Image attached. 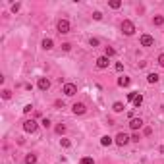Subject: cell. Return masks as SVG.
<instances>
[{
  "mask_svg": "<svg viewBox=\"0 0 164 164\" xmlns=\"http://www.w3.org/2000/svg\"><path fill=\"white\" fill-rule=\"evenodd\" d=\"M114 54H116V50H114L112 46H106L104 48V56H108V58H110V56H114Z\"/></svg>",
  "mask_w": 164,
  "mask_h": 164,
  "instance_id": "18",
  "label": "cell"
},
{
  "mask_svg": "<svg viewBox=\"0 0 164 164\" xmlns=\"http://www.w3.org/2000/svg\"><path fill=\"white\" fill-rule=\"evenodd\" d=\"M52 45H54V42H52V39H45V41H42V48H45V50H50V48H52Z\"/></svg>",
  "mask_w": 164,
  "mask_h": 164,
  "instance_id": "16",
  "label": "cell"
},
{
  "mask_svg": "<svg viewBox=\"0 0 164 164\" xmlns=\"http://www.w3.org/2000/svg\"><path fill=\"white\" fill-rule=\"evenodd\" d=\"M19 8H21V4H12V12H14V14H16Z\"/></svg>",
  "mask_w": 164,
  "mask_h": 164,
  "instance_id": "32",
  "label": "cell"
},
{
  "mask_svg": "<svg viewBox=\"0 0 164 164\" xmlns=\"http://www.w3.org/2000/svg\"><path fill=\"white\" fill-rule=\"evenodd\" d=\"M72 110H74V114H75V116H81V114H85L87 106H85L83 102H75V104L72 106Z\"/></svg>",
  "mask_w": 164,
  "mask_h": 164,
  "instance_id": "6",
  "label": "cell"
},
{
  "mask_svg": "<svg viewBox=\"0 0 164 164\" xmlns=\"http://www.w3.org/2000/svg\"><path fill=\"white\" fill-rule=\"evenodd\" d=\"M37 162V154H33V153H29L25 156V164H35Z\"/></svg>",
  "mask_w": 164,
  "mask_h": 164,
  "instance_id": "15",
  "label": "cell"
},
{
  "mask_svg": "<svg viewBox=\"0 0 164 164\" xmlns=\"http://www.w3.org/2000/svg\"><path fill=\"white\" fill-rule=\"evenodd\" d=\"M130 83H131V79H130L127 75H122V77L118 79V85H120V87H127Z\"/></svg>",
  "mask_w": 164,
  "mask_h": 164,
  "instance_id": "12",
  "label": "cell"
},
{
  "mask_svg": "<svg viewBox=\"0 0 164 164\" xmlns=\"http://www.w3.org/2000/svg\"><path fill=\"white\" fill-rule=\"evenodd\" d=\"M143 133H145V135H151V133H153V130H151V127H145Z\"/></svg>",
  "mask_w": 164,
  "mask_h": 164,
  "instance_id": "36",
  "label": "cell"
},
{
  "mask_svg": "<svg viewBox=\"0 0 164 164\" xmlns=\"http://www.w3.org/2000/svg\"><path fill=\"white\" fill-rule=\"evenodd\" d=\"M23 131L35 133V131H37V122H35V120H25V122H23Z\"/></svg>",
  "mask_w": 164,
  "mask_h": 164,
  "instance_id": "4",
  "label": "cell"
},
{
  "mask_svg": "<svg viewBox=\"0 0 164 164\" xmlns=\"http://www.w3.org/2000/svg\"><path fill=\"white\" fill-rule=\"evenodd\" d=\"M93 18H95L97 21H101V19H102V14H101V12H95V14H93Z\"/></svg>",
  "mask_w": 164,
  "mask_h": 164,
  "instance_id": "28",
  "label": "cell"
},
{
  "mask_svg": "<svg viewBox=\"0 0 164 164\" xmlns=\"http://www.w3.org/2000/svg\"><path fill=\"white\" fill-rule=\"evenodd\" d=\"M135 97H137V93H127V101H135Z\"/></svg>",
  "mask_w": 164,
  "mask_h": 164,
  "instance_id": "26",
  "label": "cell"
},
{
  "mask_svg": "<svg viewBox=\"0 0 164 164\" xmlns=\"http://www.w3.org/2000/svg\"><path fill=\"white\" fill-rule=\"evenodd\" d=\"M158 64H160V66H162V68H164V52H162V54H160V56H158Z\"/></svg>",
  "mask_w": 164,
  "mask_h": 164,
  "instance_id": "35",
  "label": "cell"
},
{
  "mask_svg": "<svg viewBox=\"0 0 164 164\" xmlns=\"http://www.w3.org/2000/svg\"><path fill=\"white\" fill-rule=\"evenodd\" d=\"M31 110H33L31 104H25V106H23V114H31Z\"/></svg>",
  "mask_w": 164,
  "mask_h": 164,
  "instance_id": "25",
  "label": "cell"
},
{
  "mask_svg": "<svg viewBox=\"0 0 164 164\" xmlns=\"http://www.w3.org/2000/svg\"><path fill=\"white\" fill-rule=\"evenodd\" d=\"M54 106H56V108H64V101H60V98L54 101Z\"/></svg>",
  "mask_w": 164,
  "mask_h": 164,
  "instance_id": "27",
  "label": "cell"
},
{
  "mask_svg": "<svg viewBox=\"0 0 164 164\" xmlns=\"http://www.w3.org/2000/svg\"><path fill=\"white\" fill-rule=\"evenodd\" d=\"M79 164H95V160H93L91 156H83V158H81V162H79Z\"/></svg>",
  "mask_w": 164,
  "mask_h": 164,
  "instance_id": "22",
  "label": "cell"
},
{
  "mask_svg": "<svg viewBox=\"0 0 164 164\" xmlns=\"http://www.w3.org/2000/svg\"><path fill=\"white\" fill-rule=\"evenodd\" d=\"M89 45H91V46H98V39H91Z\"/></svg>",
  "mask_w": 164,
  "mask_h": 164,
  "instance_id": "33",
  "label": "cell"
},
{
  "mask_svg": "<svg viewBox=\"0 0 164 164\" xmlns=\"http://www.w3.org/2000/svg\"><path fill=\"white\" fill-rule=\"evenodd\" d=\"M158 79H160V75H158V74H154V72L147 75V81H149V83H156Z\"/></svg>",
  "mask_w": 164,
  "mask_h": 164,
  "instance_id": "14",
  "label": "cell"
},
{
  "mask_svg": "<svg viewBox=\"0 0 164 164\" xmlns=\"http://www.w3.org/2000/svg\"><path fill=\"white\" fill-rule=\"evenodd\" d=\"M42 126H45V127H50V120H48V118H42V122H41Z\"/></svg>",
  "mask_w": 164,
  "mask_h": 164,
  "instance_id": "29",
  "label": "cell"
},
{
  "mask_svg": "<svg viewBox=\"0 0 164 164\" xmlns=\"http://www.w3.org/2000/svg\"><path fill=\"white\" fill-rule=\"evenodd\" d=\"M120 6H122V2H120V0H110V8H114V10H118Z\"/></svg>",
  "mask_w": 164,
  "mask_h": 164,
  "instance_id": "21",
  "label": "cell"
},
{
  "mask_svg": "<svg viewBox=\"0 0 164 164\" xmlns=\"http://www.w3.org/2000/svg\"><path fill=\"white\" fill-rule=\"evenodd\" d=\"M2 98H4V101L12 98V91H10V89H4V91H2Z\"/></svg>",
  "mask_w": 164,
  "mask_h": 164,
  "instance_id": "20",
  "label": "cell"
},
{
  "mask_svg": "<svg viewBox=\"0 0 164 164\" xmlns=\"http://www.w3.org/2000/svg\"><path fill=\"white\" fill-rule=\"evenodd\" d=\"M114 68H116V72H122V70H124V64H122V62H118Z\"/></svg>",
  "mask_w": 164,
  "mask_h": 164,
  "instance_id": "31",
  "label": "cell"
},
{
  "mask_svg": "<svg viewBox=\"0 0 164 164\" xmlns=\"http://www.w3.org/2000/svg\"><path fill=\"white\" fill-rule=\"evenodd\" d=\"M62 93L66 97H74L75 93H77V85H74V83H66L64 85V89H62Z\"/></svg>",
  "mask_w": 164,
  "mask_h": 164,
  "instance_id": "3",
  "label": "cell"
},
{
  "mask_svg": "<svg viewBox=\"0 0 164 164\" xmlns=\"http://www.w3.org/2000/svg\"><path fill=\"white\" fill-rule=\"evenodd\" d=\"M60 145H62L64 149H70V147H72V143H70V139H62V141H60Z\"/></svg>",
  "mask_w": 164,
  "mask_h": 164,
  "instance_id": "24",
  "label": "cell"
},
{
  "mask_svg": "<svg viewBox=\"0 0 164 164\" xmlns=\"http://www.w3.org/2000/svg\"><path fill=\"white\" fill-rule=\"evenodd\" d=\"M114 143V139L110 137V135H102V137H101V145L102 147H110Z\"/></svg>",
  "mask_w": 164,
  "mask_h": 164,
  "instance_id": "11",
  "label": "cell"
},
{
  "mask_svg": "<svg viewBox=\"0 0 164 164\" xmlns=\"http://www.w3.org/2000/svg\"><path fill=\"white\" fill-rule=\"evenodd\" d=\"M130 127H131L133 131H135V130H139V127H143V120H141V118H131Z\"/></svg>",
  "mask_w": 164,
  "mask_h": 164,
  "instance_id": "10",
  "label": "cell"
},
{
  "mask_svg": "<svg viewBox=\"0 0 164 164\" xmlns=\"http://www.w3.org/2000/svg\"><path fill=\"white\" fill-rule=\"evenodd\" d=\"M130 141H131V137H130V135H127V133H124V131H120V133L116 135V139H114V143H116V145H120V147H124V145H127V143H130Z\"/></svg>",
  "mask_w": 164,
  "mask_h": 164,
  "instance_id": "2",
  "label": "cell"
},
{
  "mask_svg": "<svg viewBox=\"0 0 164 164\" xmlns=\"http://www.w3.org/2000/svg\"><path fill=\"white\" fill-rule=\"evenodd\" d=\"M108 56H101V58H97V68L98 70H104V68H108Z\"/></svg>",
  "mask_w": 164,
  "mask_h": 164,
  "instance_id": "9",
  "label": "cell"
},
{
  "mask_svg": "<svg viewBox=\"0 0 164 164\" xmlns=\"http://www.w3.org/2000/svg\"><path fill=\"white\" fill-rule=\"evenodd\" d=\"M139 42H141V46H153L154 45V39L151 37V35H141Z\"/></svg>",
  "mask_w": 164,
  "mask_h": 164,
  "instance_id": "7",
  "label": "cell"
},
{
  "mask_svg": "<svg viewBox=\"0 0 164 164\" xmlns=\"http://www.w3.org/2000/svg\"><path fill=\"white\" fill-rule=\"evenodd\" d=\"M122 33H124V35H127V37H131V35L135 33V25H133V21H130V19H124V21H122Z\"/></svg>",
  "mask_w": 164,
  "mask_h": 164,
  "instance_id": "1",
  "label": "cell"
},
{
  "mask_svg": "<svg viewBox=\"0 0 164 164\" xmlns=\"http://www.w3.org/2000/svg\"><path fill=\"white\" fill-rule=\"evenodd\" d=\"M139 139H141V137H139L137 133H133V135H131V141H135V143H139Z\"/></svg>",
  "mask_w": 164,
  "mask_h": 164,
  "instance_id": "34",
  "label": "cell"
},
{
  "mask_svg": "<svg viewBox=\"0 0 164 164\" xmlns=\"http://www.w3.org/2000/svg\"><path fill=\"white\" fill-rule=\"evenodd\" d=\"M64 131H66V126H64V124H58V126H56V133H64Z\"/></svg>",
  "mask_w": 164,
  "mask_h": 164,
  "instance_id": "23",
  "label": "cell"
},
{
  "mask_svg": "<svg viewBox=\"0 0 164 164\" xmlns=\"http://www.w3.org/2000/svg\"><path fill=\"white\" fill-rule=\"evenodd\" d=\"M153 23H154V25H164V18H162V16H154Z\"/></svg>",
  "mask_w": 164,
  "mask_h": 164,
  "instance_id": "19",
  "label": "cell"
},
{
  "mask_svg": "<svg viewBox=\"0 0 164 164\" xmlns=\"http://www.w3.org/2000/svg\"><path fill=\"white\" fill-rule=\"evenodd\" d=\"M70 48H72V45H70V42H64V45H62V50H70Z\"/></svg>",
  "mask_w": 164,
  "mask_h": 164,
  "instance_id": "30",
  "label": "cell"
},
{
  "mask_svg": "<svg viewBox=\"0 0 164 164\" xmlns=\"http://www.w3.org/2000/svg\"><path fill=\"white\" fill-rule=\"evenodd\" d=\"M141 104H143V97L137 95V97H135V101H133V106H135V108H139Z\"/></svg>",
  "mask_w": 164,
  "mask_h": 164,
  "instance_id": "17",
  "label": "cell"
},
{
  "mask_svg": "<svg viewBox=\"0 0 164 164\" xmlns=\"http://www.w3.org/2000/svg\"><path fill=\"white\" fill-rule=\"evenodd\" d=\"M56 29H58V33H70V21L68 19H60L58 25H56Z\"/></svg>",
  "mask_w": 164,
  "mask_h": 164,
  "instance_id": "5",
  "label": "cell"
},
{
  "mask_svg": "<svg viewBox=\"0 0 164 164\" xmlns=\"http://www.w3.org/2000/svg\"><path fill=\"white\" fill-rule=\"evenodd\" d=\"M124 108H126V106H124V102H120V101L112 104V110H114V112H124Z\"/></svg>",
  "mask_w": 164,
  "mask_h": 164,
  "instance_id": "13",
  "label": "cell"
},
{
  "mask_svg": "<svg viewBox=\"0 0 164 164\" xmlns=\"http://www.w3.org/2000/svg\"><path fill=\"white\" fill-rule=\"evenodd\" d=\"M39 89L41 91H48L50 89V79H48V77H39Z\"/></svg>",
  "mask_w": 164,
  "mask_h": 164,
  "instance_id": "8",
  "label": "cell"
}]
</instances>
